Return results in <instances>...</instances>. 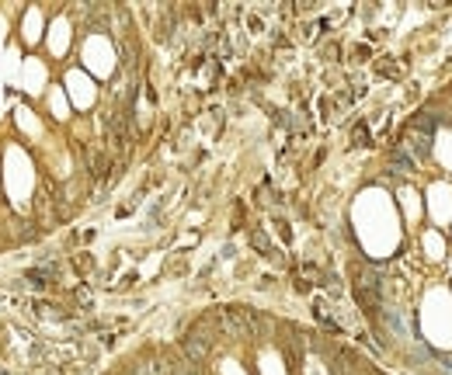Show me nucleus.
I'll list each match as a JSON object with an SVG mask.
<instances>
[{
	"label": "nucleus",
	"instance_id": "obj_1",
	"mask_svg": "<svg viewBox=\"0 0 452 375\" xmlns=\"http://www.w3.org/2000/svg\"><path fill=\"white\" fill-rule=\"evenodd\" d=\"M223 326L234 330V333H251L254 330V313L244 306H226L223 309Z\"/></svg>",
	"mask_w": 452,
	"mask_h": 375
},
{
	"label": "nucleus",
	"instance_id": "obj_2",
	"mask_svg": "<svg viewBox=\"0 0 452 375\" xmlns=\"http://www.w3.org/2000/svg\"><path fill=\"white\" fill-rule=\"evenodd\" d=\"M184 351H188V358H191V361H202V358L209 354V337L188 333V337H184Z\"/></svg>",
	"mask_w": 452,
	"mask_h": 375
},
{
	"label": "nucleus",
	"instance_id": "obj_3",
	"mask_svg": "<svg viewBox=\"0 0 452 375\" xmlns=\"http://www.w3.org/2000/svg\"><path fill=\"white\" fill-rule=\"evenodd\" d=\"M390 164H393V167H403V171H414V160H410L403 150H393V153H390Z\"/></svg>",
	"mask_w": 452,
	"mask_h": 375
},
{
	"label": "nucleus",
	"instance_id": "obj_4",
	"mask_svg": "<svg viewBox=\"0 0 452 375\" xmlns=\"http://www.w3.org/2000/svg\"><path fill=\"white\" fill-rule=\"evenodd\" d=\"M355 146H369V129H365V125L355 129Z\"/></svg>",
	"mask_w": 452,
	"mask_h": 375
},
{
	"label": "nucleus",
	"instance_id": "obj_5",
	"mask_svg": "<svg viewBox=\"0 0 452 375\" xmlns=\"http://www.w3.org/2000/svg\"><path fill=\"white\" fill-rule=\"evenodd\" d=\"M177 375H191V372H188V368H177Z\"/></svg>",
	"mask_w": 452,
	"mask_h": 375
}]
</instances>
